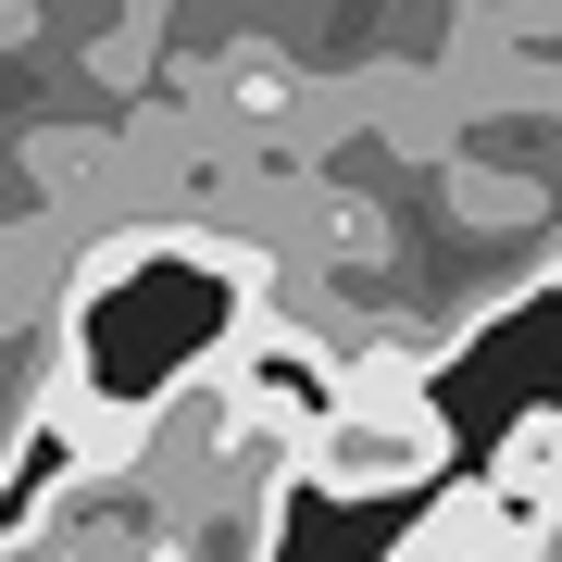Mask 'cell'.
<instances>
[{
    "label": "cell",
    "instance_id": "7a4b0ae2",
    "mask_svg": "<svg viewBox=\"0 0 562 562\" xmlns=\"http://www.w3.org/2000/svg\"><path fill=\"white\" fill-rule=\"evenodd\" d=\"M501 550H538V538L513 525V501H501V487H450V501L401 538V562H501Z\"/></svg>",
    "mask_w": 562,
    "mask_h": 562
},
{
    "label": "cell",
    "instance_id": "3957f363",
    "mask_svg": "<svg viewBox=\"0 0 562 562\" xmlns=\"http://www.w3.org/2000/svg\"><path fill=\"white\" fill-rule=\"evenodd\" d=\"M487 487L513 501V525L538 538L550 525V501H562V413H525L513 438H501V462H487Z\"/></svg>",
    "mask_w": 562,
    "mask_h": 562
},
{
    "label": "cell",
    "instance_id": "6da1fadb",
    "mask_svg": "<svg viewBox=\"0 0 562 562\" xmlns=\"http://www.w3.org/2000/svg\"><path fill=\"white\" fill-rule=\"evenodd\" d=\"M450 475V425L425 401L413 350H350V375H325V413L301 425V487L325 501H387V487Z\"/></svg>",
    "mask_w": 562,
    "mask_h": 562
},
{
    "label": "cell",
    "instance_id": "277c9868",
    "mask_svg": "<svg viewBox=\"0 0 562 562\" xmlns=\"http://www.w3.org/2000/svg\"><path fill=\"white\" fill-rule=\"evenodd\" d=\"M550 288H562V250H550Z\"/></svg>",
    "mask_w": 562,
    "mask_h": 562
}]
</instances>
